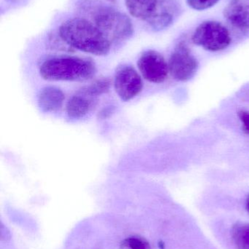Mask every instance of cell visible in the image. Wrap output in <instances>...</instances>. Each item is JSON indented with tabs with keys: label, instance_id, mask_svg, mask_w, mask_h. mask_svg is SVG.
Listing matches in <instances>:
<instances>
[{
	"label": "cell",
	"instance_id": "obj_1",
	"mask_svg": "<svg viewBox=\"0 0 249 249\" xmlns=\"http://www.w3.org/2000/svg\"><path fill=\"white\" fill-rule=\"evenodd\" d=\"M76 7L111 42L126 40L133 36L134 28L130 18L100 0H77Z\"/></svg>",
	"mask_w": 249,
	"mask_h": 249
},
{
	"label": "cell",
	"instance_id": "obj_2",
	"mask_svg": "<svg viewBox=\"0 0 249 249\" xmlns=\"http://www.w3.org/2000/svg\"><path fill=\"white\" fill-rule=\"evenodd\" d=\"M58 35L68 46L92 55H106L111 50V41L84 18L64 21L58 29Z\"/></svg>",
	"mask_w": 249,
	"mask_h": 249
},
{
	"label": "cell",
	"instance_id": "obj_3",
	"mask_svg": "<svg viewBox=\"0 0 249 249\" xmlns=\"http://www.w3.org/2000/svg\"><path fill=\"white\" fill-rule=\"evenodd\" d=\"M95 73V63L79 57L50 58L39 68L41 77L51 81H86L92 78Z\"/></svg>",
	"mask_w": 249,
	"mask_h": 249
},
{
	"label": "cell",
	"instance_id": "obj_4",
	"mask_svg": "<svg viewBox=\"0 0 249 249\" xmlns=\"http://www.w3.org/2000/svg\"><path fill=\"white\" fill-rule=\"evenodd\" d=\"M192 42L211 52L223 51L232 42L228 29L219 22L206 20L200 23L193 33Z\"/></svg>",
	"mask_w": 249,
	"mask_h": 249
},
{
	"label": "cell",
	"instance_id": "obj_5",
	"mask_svg": "<svg viewBox=\"0 0 249 249\" xmlns=\"http://www.w3.org/2000/svg\"><path fill=\"white\" fill-rule=\"evenodd\" d=\"M168 69L172 77L178 81H188L195 75L198 61L186 42H181L177 45L170 58Z\"/></svg>",
	"mask_w": 249,
	"mask_h": 249
},
{
	"label": "cell",
	"instance_id": "obj_6",
	"mask_svg": "<svg viewBox=\"0 0 249 249\" xmlns=\"http://www.w3.org/2000/svg\"><path fill=\"white\" fill-rule=\"evenodd\" d=\"M143 80L131 66L118 67L114 77V88L120 99L124 102L132 100L141 92Z\"/></svg>",
	"mask_w": 249,
	"mask_h": 249
},
{
	"label": "cell",
	"instance_id": "obj_7",
	"mask_svg": "<svg viewBox=\"0 0 249 249\" xmlns=\"http://www.w3.org/2000/svg\"><path fill=\"white\" fill-rule=\"evenodd\" d=\"M137 67L143 77L153 83H162L168 77L169 69L165 58L157 51H150L143 53L138 61Z\"/></svg>",
	"mask_w": 249,
	"mask_h": 249
},
{
	"label": "cell",
	"instance_id": "obj_8",
	"mask_svg": "<svg viewBox=\"0 0 249 249\" xmlns=\"http://www.w3.org/2000/svg\"><path fill=\"white\" fill-rule=\"evenodd\" d=\"M181 12V5L176 0H158L156 8L146 21L152 30L160 32L170 27Z\"/></svg>",
	"mask_w": 249,
	"mask_h": 249
},
{
	"label": "cell",
	"instance_id": "obj_9",
	"mask_svg": "<svg viewBox=\"0 0 249 249\" xmlns=\"http://www.w3.org/2000/svg\"><path fill=\"white\" fill-rule=\"evenodd\" d=\"M224 17L235 32H249V0H230L224 10Z\"/></svg>",
	"mask_w": 249,
	"mask_h": 249
},
{
	"label": "cell",
	"instance_id": "obj_10",
	"mask_svg": "<svg viewBox=\"0 0 249 249\" xmlns=\"http://www.w3.org/2000/svg\"><path fill=\"white\" fill-rule=\"evenodd\" d=\"M65 96L58 88L48 86L39 91L38 96V105L42 112L53 113L61 109Z\"/></svg>",
	"mask_w": 249,
	"mask_h": 249
},
{
	"label": "cell",
	"instance_id": "obj_11",
	"mask_svg": "<svg viewBox=\"0 0 249 249\" xmlns=\"http://www.w3.org/2000/svg\"><path fill=\"white\" fill-rule=\"evenodd\" d=\"M96 99L77 92L67 102L66 112L69 118L80 119L83 118L93 109Z\"/></svg>",
	"mask_w": 249,
	"mask_h": 249
},
{
	"label": "cell",
	"instance_id": "obj_12",
	"mask_svg": "<svg viewBox=\"0 0 249 249\" xmlns=\"http://www.w3.org/2000/svg\"><path fill=\"white\" fill-rule=\"evenodd\" d=\"M158 0H125L131 16L140 20H147L156 8Z\"/></svg>",
	"mask_w": 249,
	"mask_h": 249
},
{
	"label": "cell",
	"instance_id": "obj_13",
	"mask_svg": "<svg viewBox=\"0 0 249 249\" xmlns=\"http://www.w3.org/2000/svg\"><path fill=\"white\" fill-rule=\"evenodd\" d=\"M111 87V80L110 79L103 78L95 80L89 86H84L78 90L79 93L86 95L89 97L96 99V97L101 95L105 94L109 91Z\"/></svg>",
	"mask_w": 249,
	"mask_h": 249
},
{
	"label": "cell",
	"instance_id": "obj_14",
	"mask_svg": "<svg viewBox=\"0 0 249 249\" xmlns=\"http://www.w3.org/2000/svg\"><path fill=\"white\" fill-rule=\"evenodd\" d=\"M232 239L238 249H249V225L239 224L232 229Z\"/></svg>",
	"mask_w": 249,
	"mask_h": 249
},
{
	"label": "cell",
	"instance_id": "obj_15",
	"mask_svg": "<svg viewBox=\"0 0 249 249\" xmlns=\"http://www.w3.org/2000/svg\"><path fill=\"white\" fill-rule=\"evenodd\" d=\"M189 6L195 10H207L217 4L220 0H187Z\"/></svg>",
	"mask_w": 249,
	"mask_h": 249
},
{
	"label": "cell",
	"instance_id": "obj_16",
	"mask_svg": "<svg viewBox=\"0 0 249 249\" xmlns=\"http://www.w3.org/2000/svg\"><path fill=\"white\" fill-rule=\"evenodd\" d=\"M124 245L130 249H150V246L143 238L130 237L124 241Z\"/></svg>",
	"mask_w": 249,
	"mask_h": 249
},
{
	"label": "cell",
	"instance_id": "obj_17",
	"mask_svg": "<svg viewBox=\"0 0 249 249\" xmlns=\"http://www.w3.org/2000/svg\"><path fill=\"white\" fill-rule=\"evenodd\" d=\"M238 115H239L240 119L242 122L244 131L249 134V112L242 111V112H240L238 113Z\"/></svg>",
	"mask_w": 249,
	"mask_h": 249
},
{
	"label": "cell",
	"instance_id": "obj_18",
	"mask_svg": "<svg viewBox=\"0 0 249 249\" xmlns=\"http://www.w3.org/2000/svg\"><path fill=\"white\" fill-rule=\"evenodd\" d=\"M113 112L112 108H108V109H104V112H102L100 113V117L102 118H106L107 115H111Z\"/></svg>",
	"mask_w": 249,
	"mask_h": 249
},
{
	"label": "cell",
	"instance_id": "obj_19",
	"mask_svg": "<svg viewBox=\"0 0 249 249\" xmlns=\"http://www.w3.org/2000/svg\"><path fill=\"white\" fill-rule=\"evenodd\" d=\"M246 206H247V211L249 212V196L247 199V203H246Z\"/></svg>",
	"mask_w": 249,
	"mask_h": 249
},
{
	"label": "cell",
	"instance_id": "obj_20",
	"mask_svg": "<svg viewBox=\"0 0 249 249\" xmlns=\"http://www.w3.org/2000/svg\"><path fill=\"white\" fill-rule=\"evenodd\" d=\"M107 1H110V2L115 3L116 0H107Z\"/></svg>",
	"mask_w": 249,
	"mask_h": 249
}]
</instances>
